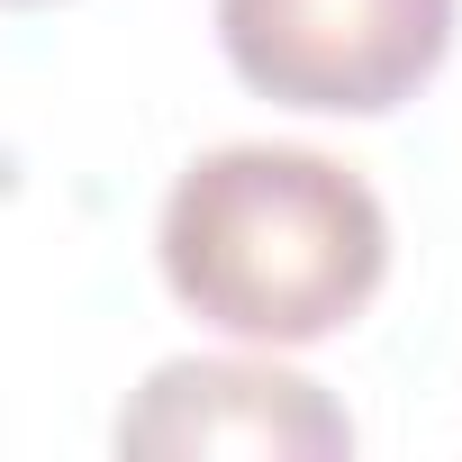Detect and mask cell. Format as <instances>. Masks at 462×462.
Returning <instances> with one entry per match:
<instances>
[{
  "mask_svg": "<svg viewBox=\"0 0 462 462\" xmlns=\"http://www.w3.org/2000/svg\"><path fill=\"white\" fill-rule=\"evenodd\" d=\"M0 10H46V0H0Z\"/></svg>",
  "mask_w": 462,
  "mask_h": 462,
  "instance_id": "277c9868",
  "label": "cell"
},
{
  "mask_svg": "<svg viewBox=\"0 0 462 462\" xmlns=\"http://www.w3.org/2000/svg\"><path fill=\"white\" fill-rule=\"evenodd\" d=\"M154 263L199 327L291 354L345 336L381 300L390 208L318 145H217L163 190Z\"/></svg>",
  "mask_w": 462,
  "mask_h": 462,
  "instance_id": "6da1fadb",
  "label": "cell"
},
{
  "mask_svg": "<svg viewBox=\"0 0 462 462\" xmlns=\"http://www.w3.org/2000/svg\"><path fill=\"white\" fill-rule=\"evenodd\" d=\"M462 0H217V46L245 91L318 118H390L453 55Z\"/></svg>",
  "mask_w": 462,
  "mask_h": 462,
  "instance_id": "7a4b0ae2",
  "label": "cell"
},
{
  "mask_svg": "<svg viewBox=\"0 0 462 462\" xmlns=\"http://www.w3.org/2000/svg\"><path fill=\"white\" fill-rule=\"evenodd\" d=\"M118 453H254V462H336L354 453V417L282 372V363H245V354H181L154 363L145 390L118 408Z\"/></svg>",
  "mask_w": 462,
  "mask_h": 462,
  "instance_id": "3957f363",
  "label": "cell"
}]
</instances>
